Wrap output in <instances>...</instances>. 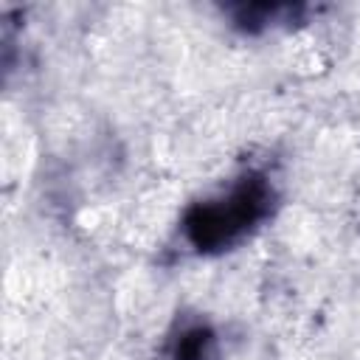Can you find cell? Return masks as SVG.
<instances>
[{
	"mask_svg": "<svg viewBox=\"0 0 360 360\" xmlns=\"http://www.w3.org/2000/svg\"><path fill=\"white\" fill-rule=\"evenodd\" d=\"M262 202H264V191L259 186H242L228 200L202 205L191 217L188 231L200 248L202 245H222L262 214Z\"/></svg>",
	"mask_w": 360,
	"mask_h": 360,
	"instance_id": "cell-1",
	"label": "cell"
}]
</instances>
